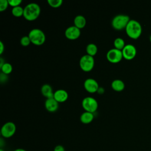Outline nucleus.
<instances>
[{
  "label": "nucleus",
  "mask_w": 151,
  "mask_h": 151,
  "mask_svg": "<svg viewBox=\"0 0 151 151\" xmlns=\"http://www.w3.org/2000/svg\"><path fill=\"white\" fill-rule=\"evenodd\" d=\"M31 43L36 45L43 44L45 41V35L44 32L39 28H33L28 33V35Z\"/></svg>",
  "instance_id": "nucleus-4"
},
{
  "label": "nucleus",
  "mask_w": 151,
  "mask_h": 151,
  "mask_svg": "<svg viewBox=\"0 0 151 151\" xmlns=\"http://www.w3.org/2000/svg\"><path fill=\"white\" fill-rule=\"evenodd\" d=\"M21 2H22L21 0H8L9 5L12 6V8L17 6H19Z\"/></svg>",
  "instance_id": "nucleus-25"
},
{
  "label": "nucleus",
  "mask_w": 151,
  "mask_h": 151,
  "mask_svg": "<svg viewBox=\"0 0 151 151\" xmlns=\"http://www.w3.org/2000/svg\"><path fill=\"white\" fill-rule=\"evenodd\" d=\"M113 45L115 48L120 50H122L126 45L124 40L120 37H117L114 40Z\"/></svg>",
  "instance_id": "nucleus-19"
},
{
  "label": "nucleus",
  "mask_w": 151,
  "mask_h": 151,
  "mask_svg": "<svg viewBox=\"0 0 151 151\" xmlns=\"http://www.w3.org/2000/svg\"><path fill=\"white\" fill-rule=\"evenodd\" d=\"M5 61L2 58H0V67H1L4 64H5Z\"/></svg>",
  "instance_id": "nucleus-30"
},
{
  "label": "nucleus",
  "mask_w": 151,
  "mask_h": 151,
  "mask_svg": "<svg viewBox=\"0 0 151 151\" xmlns=\"http://www.w3.org/2000/svg\"><path fill=\"white\" fill-rule=\"evenodd\" d=\"M0 151H5V150H4L2 148H1V149H0Z\"/></svg>",
  "instance_id": "nucleus-32"
},
{
  "label": "nucleus",
  "mask_w": 151,
  "mask_h": 151,
  "mask_svg": "<svg viewBox=\"0 0 151 151\" xmlns=\"http://www.w3.org/2000/svg\"><path fill=\"white\" fill-rule=\"evenodd\" d=\"M41 94L47 99L54 97V93L52 87L48 84H44L41 88Z\"/></svg>",
  "instance_id": "nucleus-14"
},
{
  "label": "nucleus",
  "mask_w": 151,
  "mask_h": 151,
  "mask_svg": "<svg viewBox=\"0 0 151 151\" xmlns=\"http://www.w3.org/2000/svg\"><path fill=\"white\" fill-rule=\"evenodd\" d=\"M84 87L88 93H94L97 91L99 88V85L95 79L88 78L84 81Z\"/></svg>",
  "instance_id": "nucleus-11"
},
{
  "label": "nucleus",
  "mask_w": 151,
  "mask_h": 151,
  "mask_svg": "<svg viewBox=\"0 0 151 151\" xmlns=\"http://www.w3.org/2000/svg\"><path fill=\"white\" fill-rule=\"evenodd\" d=\"M0 68L1 70V72L6 75L10 74L12 71V66L9 63H5V64Z\"/></svg>",
  "instance_id": "nucleus-21"
},
{
  "label": "nucleus",
  "mask_w": 151,
  "mask_h": 151,
  "mask_svg": "<svg viewBox=\"0 0 151 151\" xmlns=\"http://www.w3.org/2000/svg\"><path fill=\"white\" fill-rule=\"evenodd\" d=\"M122 51L123 58L127 60H130L134 58L137 53L136 47L130 44H126Z\"/></svg>",
  "instance_id": "nucleus-9"
},
{
  "label": "nucleus",
  "mask_w": 151,
  "mask_h": 151,
  "mask_svg": "<svg viewBox=\"0 0 151 151\" xmlns=\"http://www.w3.org/2000/svg\"><path fill=\"white\" fill-rule=\"evenodd\" d=\"M79 64L81 69L85 71L88 72L93 70L94 66V57L88 54L83 55L80 60Z\"/></svg>",
  "instance_id": "nucleus-5"
},
{
  "label": "nucleus",
  "mask_w": 151,
  "mask_h": 151,
  "mask_svg": "<svg viewBox=\"0 0 151 151\" xmlns=\"http://www.w3.org/2000/svg\"><path fill=\"white\" fill-rule=\"evenodd\" d=\"M86 25V19L82 15H77L74 19V25L79 29L83 28Z\"/></svg>",
  "instance_id": "nucleus-16"
},
{
  "label": "nucleus",
  "mask_w": 151,
  "mask_h": 151,
  "mask_svg": "<svg viewBox=\"0 0 151 151\" xmlns=\"http://www.w3.org/2000/svg\"><path fill=\"white\" fill-rule=\"evenodd\" d=\"M86 52L87 54L94 57L97 52L98 48L96 44L94 43H90L86 47Z\"/></svg>",
  "instance_id": "nucleus-18"
},
{
  "label": "nucleus",
  "mask_w": 151,
  "mask_h": 151,
  "mask_svg": "<svg viewBox=\"0 0 151 151\" xmlns=\"http://www.w3.org/2000/svg\"><path fill=\"white\" fill-rule=\"evenodd\" d=\"M106 58L110 63L114 64L119 63L123 58L122 51L115 48H111L107 51L106 54Z\"/></svg>",
  "instance_id": "nucleus-8"
},
{
  "label": "nucleus",
  "mask_w": 151,
  "mask_h": 151,
  "mask_svg": "<svg viewBox=\"0 0 151 151\" xmlns=\"http://www.w3.org/2000/svg\"><path fill=\"white\" fill-rule=\"evenodd\" d=\"M97 92L98 93L101 94H103V93L104 92V88H103V87H99V89H98V90H97Z\"/></svg>",
  "instance_id": "nucleus-29"
},
{
  "label": "nucleus",
  "mask_w": 151,
  "mask_h": 151,
  "mask_svg": "<svg viewBox=\"0 0 151 151\" xmlns=\"http://www.w3.org/2000/svg\"><path fill=\"white\" fill-rule=\"evenodd\" d=\"M65 37L70 40H74L79 38L81 35L80 29L74 25L68 27L64 32Z\"/></svg>",
  "instance_id": "nucleus-10"
},
{
  "label": "nucleus",
  "mask_w": 151,
  "mask_h": 151,
  "mask_svg": "<svg viewBox=\"0 0 151 151\" xmlns=\"http://www.w3.org/2000/svg\"><path fill=\"white\" fill-rule=\"evenodd\" d=\"M94 117V113L85 111L81 114L80 119L83 124H89L93 120Z\"/></svg>",
  "instance_id": "nucleus-15"
},
{
  "label": "nucleus",
  "mask_w": 151,
  "mask_h": 151,
  "mask_svg": "<svg viewBox=\"0 0 151 151\" xmlns=\"http://www.w3.org/2000/svg\"><path fill=\"white\" fill-rule=\"evenodd\" d=\"M9 5L8 0H1L0 1V11L2 12L6 10Z\"/></svg>",
  "instance_id": "nucleus-24"
},
{
  "label": "nucleus",
  "mask_w": 151,
  "mask_h": 151,
  "mask_svg": "<svg viewBox=\"0 0 151 151\" xmlns=\"http://www.w3.org/2000/svg\"><path fill=\"white\" fill-rule=\"evenodd\" d=\"M20 43L22 45V46H24V47H26V46H28L30 44V43H31V40L29 38L28 36H23L21 38V40H20Z\"/></svg>",
  "instance_id": "nucleus-23"
},
{
  "label": "nucleus",
  "mask_w": 151,
  "mask_h": 151,
  "mask_svg": "<svg viewBox=\"0 0 151 151\" xmlns=\"http://www.w3.org/2000/svg\"><path fill=\"white\" fill-rule=\"evenodd\" d=\"M14 151H27V150L24 149H22V148H18V149H15Z\"/></svg>",
  "instance_id": "nucleus-31"
},
{
  "label": "nucleus",
  "mask_w": 151,
  "mask_h": 151,
  "mask_svg": "<svg viewBox=\"0 0 151 151\" xmlns=\"http://www.w3.org/2000/svg\"><path fill=\"white\" fill-rule=\"evenodd\" d=\"M127 35L132 39H137L142 32V27L140 23L135 20L130 19L128 22L126 28Z\"/></svg>",
  "instance_id": "nucleus-2"
},
{
  "label": "nucleus",
  "mask_w": 151,
  "mask_h": 151,
  "mask_svg": "<svg viewBox=\"0 0 151 151\" xmlns=\"http://www.w3.org/2000/svg\"><path fill=\"white\" fill-rule=\"evenodd\" d=\"M54 151H65V149L62 145H58L54 147Z\"/></svg>",
  "instance_id": "nucleus-27"
},
{
  "label": "nucleus",
  "mask_w": 151,
  "mask_h": 151,
  "mask_svg": "<svg viewBox=\"0 0 151 151\" xmlns=\"http://www.w3.org/2000/svg\"><path fill=\"white\" fill-rule=\"evenodd\" d=\"M149 39H150V42H151V35H150V38H149Z\"/></svg>",
  "instance_id": "nucleus-33"
},
{
  "label": "nucleus",
  "mask_w": 151,
  "mask_h": 151,
  "mask_svg": "<svg viewBox=\"0 0 151 151\" xmlns=\"http://www.w3.org/2000/svg\"><path fill=\"white\" fill-rule=\"evenodd\" d=\"M41 12V8L40 5L34 2L27 4L24 8V18L29 21H34L38 18Z\"/></svg>",
  "instance_id": "nucleus-1"
},
{
  "label": "nucleus",
  "mask_w": 151,
  "mask_h": 151,
  "mask_svg": "<svg viewBox=\"0 0 151 151\" xmlns=\"http://www.w3.org/2000/svg\"><path fill=\"white\" fill-rule=\"evenodd\" d=\"M8 78V75L3 73L1 72V76H0V80H1V82L2 83H4L5 82Z\"/></svg>",
  "instance_id": "nucleus-26"
},
{
  "label": "nucleus",
  "mask_w": 151,
  "mask_h": 151,
  "mask_svg": "<svg viewBox=\"0 0 151 151\" xmlns=\"http://www.w3.org/2000/svg\"><path fill=\"white\" fill-rule=\"evenodd\" d=\"M48 4L52 8H58L63 4V0H48Z\"/></svg>",
  "instance_id": "nucleus-22"
},
{
  "label": "nucleus",
  "mask_w": 151,
  "mask_h": 151,
  "mask_svg": "<svg viewBox=\"0 0 151 151\" xmlns=\"http://www.w3.org/2000/svg\"><path fill=\"white\" fill-rule=\"evenodd\" d=\"M111 88L116 91H122L125 87L124 83L120 79L114 80L111 84Z\"/></svg>",
  "instance_id": "nucleus-17"
},
{
  "label": "nucleus",
  "mask_w": 151,
  "mask_h": 151,
  "mask_svg": "<svg viewBox=\"0 0 151 151\" xmlns=\"http://www.w3.org/2000/svg\"><path fill=\"white\" fill-rule=\"evenodd\" d=\"M83 108L86 111L94 113L98 109V102L93 97L88 96L84 97L81 102Z\"/></svg>",
  "instance_id": "nucleus-6"
},
{
  "label": "nucleus",
  "mask_w": 151,
  "mask_h": 151,
  "mask_svg": "<svg viewBox=\"0 0 151 151\" xmlns=\"http://www.w3.org/2000/svg\"><path fill=\"white\" fill-rule=\"evenodd\" d=\"M12 14L16 17H20L24 15V8L19 6H17L12 8L11 11Z\"/></svg>",
  "instance_id": "nucleus-20"
},
{
  "label": "nucleus",
  "mask_w": 151,
  "mask_h": 151,
  "mask_svg": "<svg viewBox=\"0 0 151 151\" xmlns=\"http://www.w3.org/2000/svg\"><path fill=\"white\" fill-rule=\"evenodd\" d=\"M130 20V17L128 15L125 14H118L112 19L111 26L116 30H122L126 28Z\"/></svg>",
  "instance_id": "nucleus-3"
},
{
  "label": "nucleus",
  "mask_w": 151,
  "mask_h": 151,
  "mask_svg": "<svg viewBox=\"0 0 151 151\" xmlns=\"http://www.w3.org/2000/svg\"><path fill=\"white\" fill-rule=\"evenodd\" d=\"M4 51V45L2 41H0V54H2Z\"/></svg>",
  "instance_id": "nucleus-28"
},
{
  "label": "nucleus",
  "mask_w": 151,
  "mask_h": 151,
  "mask_svg": "<svg viewBox=\"0 0 151 151\" xmlns=\"http://www.w3.org/2000/svg\"><path fill=\"white\" fill-rule=\"evenodd\" d=\"M68 97V93L64 89H58L54 93V98L58 103L65 101Z\"/></svg>",
  "instance_id": "nucleus-13"
},
{
  "label": "nucleus",
  "mask_w": 151,
  "mask_h": 151,
  "mask_svg": "<svg viewBox=\"0 0 151 151\" xmlns=\"http://www.w3.org/2000/svg\"><path fill=\"white\" fill-rule=\"evenodd\" d=\"M44 105L46 110L50 112H54L58 109V102L54 97L47 99Z\"/></svg>",
  "instance_id": "nucleus-12"
},
{
  "label": "nucleus",
  "mask_w": 151,
  "mask_h": 151,
  "mask_svg": "<svg viewBox=\"0 0 151 151\" xmlns=\"http://www.w3.org/2000/svg\"><path fill=\"white\" fill-rule=\"evenodd\" d=\"M16 129V125L14 122H8L2 126L1 129V134L4 138H9L14 136Z\"/></svg>",
  "instance_id": "nucleus-7"
}]
</instances>
